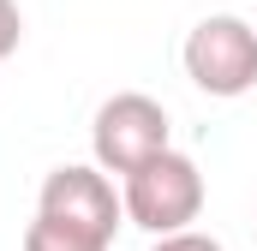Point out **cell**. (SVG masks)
<instances>
[{"label":"cell","mask_w":257,"mask_h":251,"mask_svg":"<svg viewBox=\"0 0 257 251\" xmlns=\"http://www.w3.org/2000/svg\"><path fill=\"white\" fill-rule=\"evenodd\" d=\"M174 144V126H168V108L144 90H120L96 108V126H90V150H96V168L108 174H132L144 168L150 156H162Z\"/></svg>","instance_id":"cell-4"},{"label":"cell","mask_w":257,"mask_h":251,"mask_svg":"<svg viewBox=\"0 0 257 251\" xmlns=\"http://www.w3.org/2000/svg\"><path fill=\"white\" fill-rule=\"evenodd\" d=\"M18 42H24V12H18V0H0V60L18 54Z\"/></svg>","instance_id":"cell-6"},{"label":"cell","mask_w":257,"mask_h":251,"mask_svg":"<svg viewBox=\"0 0 257 251\" xmlns=\"http://www.w3.org/2000/svg\"><path fill=\"white\" fill-rule=\"evenodd\" d=\"M126 221V203L108 168L66 162L36 191V215L24 227V251H108Z\"/></svg>","instance_id":"cell-1"},{"label":"cell","mask_w":257,"mask_h":251,"mask_svg":"<svg viewBox=\"0 0 257 251\" xmlns=\"http://www.w3.org/2000/svg\"><path fill=\"white\" fill-rule=\"evenodd\" d=\"M180 60H186V78L203 96L233 102V96H245L257 84V24L233 18V12H215V18L192 24Z\"/></svg>","instance_id":"cell-3"},{"label":"cell","mask_w":257,"mask_h":251,"mask_svg":"<svg viewBox=\"0 0 257 251\" xmlns=\"http://www.w3.org/2000/svg\"><path fill=\"white\" fill-rule=\"evenodd\" d=\"M150 251H227V245L209 239V233H197V227H180V233H156Z\"/></svg>","instance_id":"cell-5"},{"label":"cell","mask_w":257,"mask_h":251,"mask_svg":"<svg viewBox=\"0 0 257 251\" xmlns=\"http://www.w3.org/2000/svg\"><path fill=\"white\" fill-rule=\"evenodd\" d=\"M120 203H126V221L144 227L150 239L156 233H180V227H192L203 215V174H197V162L186 150L168 144L144 168L120 174Z\"/></svg>","instance_id":"cell-2"}]
</instances>
